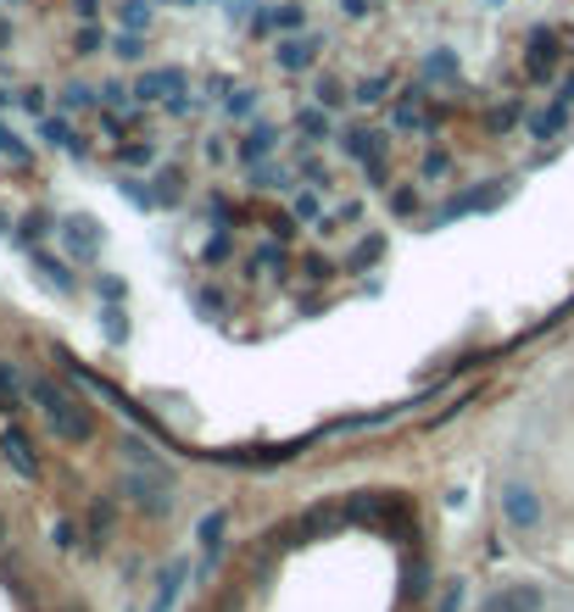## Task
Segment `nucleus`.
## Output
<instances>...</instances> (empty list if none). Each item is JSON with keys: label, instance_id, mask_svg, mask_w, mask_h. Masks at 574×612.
<instances>
[{"label": "nucleus", "instance_id": "obj_21", "mask_svg": "<svg viewBox=\"0 0 574 612\" xmlns=\"http://www.w3.org/2000/svg\"><path fill=\"white\" fill-rule=\"evenodd\" d=\"M18 407H23V374L12 363H0V412L18 418Z\"/></svg>", "mask_w": 574, "mask_h": 612}, {"label": "nucleus", "instance_id": "obj_7", "mask_svg": "<svg viewBox=\"0 0 574 612\" xmlns=\"http://www.w3.org/2000/svg\"><path fill=\"white\" fill-rule=\"evenodd\" d=\"M318 62V40H307V34H279V45H274V67L279 73H307Z\"/></svg>", "mask_w": 574, "mask_h": 612}, {"label": "nucleus", "instance_id": "obj_32", "mask_svg": "<svg viewBox=\"0 0 574 612\" xmlns=\"http://www.w3.org/2000/svg\"><path fill=\"white\" fill-rule=\"evenodd\" d=\"M468 607V585L463 579H452L446 590H441V601H435V612H463Z\"/></svg>", "mask_w": 574, "mask_h": 612}, {"label": "nucleus", "instance_id": "obj_10", "mask_svg": "<svg viewBox=\"0 0 574 612\" xmlns=\"http://www.w3.org/2000/svg\"><path fill=\"white\" fill-rule=\"evenodd\" d=\"M396 129H413V134H430L435 118L424 112V84H413V90H401V107H396Z\"/></svg>", "mask_w": 574, "mask_h": 612}, {"label": "nucleus", "instance_id": "obj_41", "mask_svg": "<svg viewBox=\"0 0 574 612\" xmlns=\"http://www.w3.org/2000/svg\"><path fill=\"white\" fill-rule=\"evenodd\" d=\"M51 546H56V552H73V546H78V535H73V523H67V518L51 523Z\"/></svg>", "mask_w": 574, "mask_h": 612}, {"label": "nucleus", "instance_id": "obj_54", "mask_svg": "<svg viewBox=\"0 0 574 612\" xmlns=\"http://www.w3.org/2000/svg\"><path fill=\"white\" fill-rule=\"evenodd\" d=\"M67 612H78V607H67Z\"/></svg>", "mask_w": 574, "mask_h": 612}, {"label": "nucleus", "instance_id": "obj_19", "mask_svg": "<svg viewBox=\"0 0 574 612\" xmlns=\"http://www.w3.org/2000/svg\"><path fill=\"white\" fill-rule=\"evenodd\" d=\"M497 596H503V607H508V612H541V607H547L541 585H503Z\"/></svg>", "mask_w": 574, "mask_h": 612}, {"label": "nucleus", "instance_id": "obj_9", "mask_svg": "<svg viewBox=\"0 0 574 612\" xmlns=\"http://www.w3.org/2000/svg\"><path fill=\"white\" fill-rule=\"evenodd\" d=\"M296 134H301L307 145H323V140H341V129H335V112H330V107H318V101H312V107H307V112L296 118Z\"/></svg>", "mask_w": 574, "mask_h": 612}, {"label": "nucleus", "instance_id": "obj_24", "mask_svg": "<svg viewBox=\"0 0 574 612\" xmlns=\"http://www.w3.org/2000/svg\"><path fill=\"white\" fill-rule=\"evenodd\" d=\"M56 96H62V107H67V112H85V107H101V90H96V84H78V78H73V84H62V90H56Z\"/></svg>", "mask_w": 574, "mask_h": 612}, {"label": "nucleus", "instance_id": "obj_8", "mask_svg": "<svg viewBox=\"0 0 574 612\" xmlns=\"http://www.w3.org/2000/svg\"><path fill=\"white\" fill-rule=\"evenodd\" d=\"M385 145H390V134H385V129H368V123H352V129H341V151H346V156H357V162H374V156H385Z\"/></svg>", "mask_w": 574, "mask_h": 612}, {"label": "nucleus", "instance_id": "obj_15", "mask_svg": "<svg viewBox=\"0 0 574 612\" xmlns=\"http://www.w3.org/2000/svg\"><path fill=\"white\" fill-rule=\"evenodd\" d=\"M563 129H569V101H558V107H547V112H536V118H530V140H541V145H547V140H558Z\"/></svg>", "mask_w": 574, "mask_h": 612}, {"label": "nucleus", "instance_id": "obj_38", "mask_svg": "<svg viewBox=\"0 0 574 612\" xmlns=\"http://www.w3.org/2000/svg\"><path fill=\"white\" fill-rule=\"evenodd\" d=\"M424 78H457V62L446 51H435V56H424Z\"/></svg>", "mask_w": 574, "mask_h": 612}, {"label": "nucleus", "instance_id": "obj_39", "mask_svg": "<svg viewBox=\"0 0 574 612\" xmlns=\"http://www.w3.org/2000/svg\"><path fill=\"white\" fill-rule=\"evenodd\" d=\"M18 107H23V112H34V118H51V112H45V90H40V84L18 90Z\"/></svg>", "mask_w": 574, "mask_h": 612}, {"label": "nucleus", "instance_id": "obj_47", "mask_svg": "<svg viewBox=\"0 0 574 612\" xmlns=\"http://www.w3.org/2000/svg\"><path fill=\"white\" fill-rule=\"evenodd\" d=\"M341 12L346 18H368V0H341Z\"/></svg>", "mask_w": 574, "mask_h": 612}, {"label": "nucleus", "instance_id": "obj_23", "mask_svg": "<svg viewBox=\"0 0 574 612\" xmlns=\"http://www.w3.org/2000/svg\"><path fill=\"white\" fill-rule=\"evenodd\" d=\"M285 268H290V251H285V245H263V251L252 256V274H257V279H274V274H285Z\"/></svg>", "mask_w": 574, "mask_h": 612}, {"label": "nucleus", "instance_id": "obj_22", "mask_svg": "<svg viewBox=\"0 0 574 612\" xmlns=\"http://www.w3.org/2000/svg\"><path fill=\"white\" fill-rule=\"evenodd\" d=\"M312 101H318V107H330V112H341V107L352 101V90H346V84H341L335 73H323V78L312 84Z\"/></svg>", "mask_w": 574, "mask_h": 612}, {"label": "nucleus", "instance_id": "obj_6", "mask_svg": "<svg viewBox=\"0 0 574 612\" xmlns=\"http://www.w3.org/2000/svg\"><path fill=\"white\" fill-rule=\"evenodd\" d=\"M56 234H62V245H67L78 262L101 256V229H96L90 218H62V223H56Z\"/></svg>", "mask_w": 574, "mask_h": 612}, {"label": "nucleus", "instance_id": "obj_25", "mask_svg": "<svg viewBox=\"0 0 574 612\" xmlns=\"http://www.w3.org/2000/svg\"><path fill=\"white\" fill-rule=\"evenodd\" d=\"M51 229H56V223H51V212H29V218H23V223L12 229V245L34 251V240H40V234H51Z\"/></svg>", "mask_w": 574, "mask_h": 612}, {"label": "nucleus", "instance_id": "obj_37", "mask_svg": "<svg viewBox=\"0 0 574 612\" xmlns=\"http://www.w3.org/2000/svg\"><path fill=\"white\" fill-rule=\"evenodd\" d=\"M363 179H368V190H385V185H390V162H385V156L363 162Z\"/></svg>", "mask_w": 574, "mask_h": 612}, {"label": "nucleus", "instance_id": "obj_49", "mask_svg": "<svg viewBox=\"0 0 574 612\" xmlns=\"http://www.w3.org/2000/svg\"><path fill=\"white\" fill-rule=\"evenodd\" d=\"M479 612H508V607H503V596H490V601H485Z\"/></svg>", "mask_w": 574, "mask_h": 612}, {"label": "nucleus", "instance_id": "obj_53", "mask_svg": "<svg viewBox=\"0 0 574 612\" xmlns=\"http://www.w3.org/2000/svg\"><path fill=\"white\" fill-rule=\"evenodd\" d=\"M185 7H196V0H185Z\"/></svg>", "mask_w": 574, "mask_h": 612}, {"label": "nucleus", "instance_id": "obj_13", "mask_svg": "<svg viewBox=\"0 0 574 612\" xmlns=\"http://www.w3.org/2000/svg\"><path fill=\"white\" fill-rule=\"evenodd\" d=\"M525 67H530V78H552V73H558V40H552V34H536Z\"/></svg>", "mask_w": 574, "mask_h": 612}, {"label": "nucleus", "instance_id": "obj_30", "mask_svg": "<svg viewBox=\"0 0 574 612\" xmlns=\"http://www.w3.org/2000/svg\"><path fill=\"white\" fill-rule=\"evenodd\" d=\"M290 212H296V223H312V229H318V218H323V201H318V190L307 185V190L296 196V207H290Z\"/></svg>", "mask_w": 574, "mask_h": 612}, {"label": "nucleus", "instance_id": "obj_31", "mask_svg": "<svg viewBox=\"0 0 574 612\" xmlns=\"http://www.w3.org/2000/svg\"><path fill=\"white\" fill-rule=\"evenodd\" d=\"M123 29H129V34L151 29V0H123Z\"/></svg>", "mask_w": 574, "mask_h": 612}, {"label": "nucleus", "instance_id": "obj_35", "mask_svg": "<svg viewBox=\"0 0 574 612\" xmlns=\"http://www.w3.org/2000/svg\"><path fill=\"white\" fill-rule=\"evenodd\" d=\"M379 256H385V234H368L357 245V256H352V268H368V262H379Z\"/></svg>", "mask_w": 574, "mask_h": 612}, {"label": "nucleus", "instance_id": "obj_1", "mask_svg": "<svg viewBox=\"0 0 574 612\" xmlns=\"http://www.w3.org/2000/svg\"><path fill=\"white\" fill-rule=\"evenodd\" d=\"M29 396L45 407V423H51L56 441H67V446H90V441H96V412L78 401L73 390H62V385H51V379H34Z\"/></svg>", "mask_w": 574, "mask_h": 612}, {"label": "nucleus", "instance_id": "obj_4", "mask_svg": "<svg viewBox=\"0 0 574 612\" xmlns=\"http://www.w3.org/2000/svg\"><path fill=\"white\" fill-rule=\"evenodd\" d=\"M0 457H7L12 468H18V479H40V457H34V441H29V434H23V423L12 418L7 429H0Z\"/></svg>", "mask_w": 574, "mask_h": 612}, {"label": "nucleus", "instance_id": "obj_26", "mask_svg": "<svg viewBox=\"0 0 574 612\" xmlns=\"http://www.w3.org/2000/svg\"><path fill=\"white\" fill-rule=\"evenodd\" d=\"M101 329H107V340H112V345H123V340H129V312H123V301H107V307H101Z\"/></svg>", "mask_w": 574, "mask_h": 612}, {"label": "nucleus", "instance_id": "obj_52", "mask_svg": "<svg viewBox=\"0 0 574 612\" xmlns=\"http://www.w3.org/2000/svg\"><path fill=\"white\" fill-rule=\"evenodd\" d=\"M0 541H7V518H0Z\"/></svg>", "mask_w": 574, "mask_h": 612}, {"label": "nucleus", "instance_id": "obj_33", "mask_svg": "<svg viewBox=\"0 0 574 612\" xmlns=\"http://www.w3.org/2000/svg\"><path fill=\"white\" fill-rule=\"evenodd\" d=\"M223 112H229V118H252V112H257V90H234V96L223 101Z\"/></svg>", "mask_w": 574, "mask_h": 612}, {"label": "nucleus", "instance_id": "obj_42", "mask_svg": "<svg viewBox=\"0 0 574 612\" xmlns=\"http://www.w3.org/2000/svg\"><path fill=\"white\" fill-rule=\"evenodd\" d=\"M118 56H123V62H140V56H145V40L123 29V34H118Z\"/></svg>", "mask_w": 574, "mask_h": 612}, {"label": "nucleus", "instance_id": "obj_14", "mask_svg": "<svg viewBox=\"0 0 574 612\" xmlns=\"http://www.w3.org/2000/svg\"><path fill=\"white\" fill-rule=\"evenodd\" d=\"M223 530H229V512H207L201 530H196V541H201V552H207V568H212L218 552H223Z\"/></svg>", "mask_w": 574, "mask_h": 612}, {"label": "nucleus", "instance_id": "obj_43", "mask_svg": "<svg viewBox=\"0 0 574 612\" xmlns=\"http://www.w3.org/2000/svg\"><path fill=\"white\" fill-rule=\"evenodd\" d=\"M123 162L129 167H151L156 162V145H123Z\"/></svg>", "mask_w": 574, "mask_h": 612}, {"label": "nucleus", "instance_id": "obj_34", "mask_svg": "<svg viewBox=\"0 0 574 612\" xmlns=\"http://www.w3.org/2000/svg\"><path fill=\"white\" fill-rule=\"evenodd\" d=\"M446 167H452V156H446V151H430V156L419 162V179H424V185H435V179H441Z\"/></svg>", "mask_w": 574, "mask_h": 612}, {"label": "nucleus", "instance_id": "obj_5", "mask_svg": "<svg viewBox=\"0 0 574 612\" xmlns=\"http://www.w3.org/2000/svg\"><path fill=\"white\" fill-rule=\"evenodd\" d=\"M185 90H190V73H185V67H151V73H140V84H134L140 101H174V96H185Z\"/></svg>", "mask_w": 574, "mask_h": 612}, {"label": "nucleus", "instance_id": "obj_16", "mask_svg": "<svg viewBox=\"0 0 574 612\" xmlns=\"http://www.w3.org/2000/svg\"><path fill=\"white\" fill-rule=\"evenodd\" d=\"M252 190H296V173L285 162H257L252 167Z\"/></svg>", "mask_w": 574, "mask_h": 612}, {"label": "nucleus", "instance_id": "obj_51", "mask_svg": "<svg viewBox=\"0 0 574 612\" xmlns=\"http://www.w3.org/2000/svg\"><path fill=\"white\" fill-rule=\"evenodd\" d=\"M7 40H12V29H7V23H0V45H7Z\"/></svg>", "mask_w": 574, "mask_h": 612}, {"label": "nucleus", "instance_id": "obj_12", "mask_svg": "<svg viewBox=\"0 0 574 612\" xmlns=\"http://www.w3.org/2000/svg\"><path fill=\"white\" fill-rule=\"evenodd\" d=\"M274 145H279V129H268V123H257L252 134H245V140L234 145V162H245V167H257L263 156H274Z\"/></svg>", "mask_w": 574, "mask_h": 612}, {"label": "nucleus", "instance_id": "obj_18", "mask_svg": "<svg viewBox=\"0 0 574 612\" xmlns=\"http://www.w3.org/2000/svg\"><path fill=\"white\" fill-rule=\"evenodd\" d=\"M29 256H34V268H40V274H45V279H51L62 296H73V290H78V279H73V268H67L62 256H45V251H29Z\"/></svg>", "mask_w": 574, "mask_h": 612}, {"label": "nucleus", "instance_id": "obj_2", "mask_svg": "<svg viewBox=\"0 0 574 612\" xmlns=\"http://www.w3.org/2000/svg\"><path fill=\"white\" fill-rule=\"evenodd\" d=\"M497 512H503L508 530H519V535H536V530H541V518H547L541 490H536L530 479H503V490H497Z\"/></svg>", "mask_w": 574, "mask_h": 612}, {"label": "nucleus", "instance_id": "obj_46", "mask_svg": "<svg viewBox=\"0 0 574 612\" xmlns=\"http://www.w3.org/2000/svg\"><path fill=\"white\" fill-rule=\"evenodd\" d=\"M201 156H207V162H223V156H229V145H223V140H207V145H201Z\"/></svg>", "mask_w": 574, "mask_h": 612}, {"label": "nucleus", "instance_id": "obj_3", "mask_svg": "<svg viewBox=\"0 0 574 612\" xmlns=\"http://www.w3.org/2000/svg\"><path fill=\"white\" fill-rule=\"evenodd\" d=\"M123 496L140 507V512H151V518H168L174 512V474H156V468H134V474H123Z\"/></svg>", "mask_w": 574, "mask_h": 612}, {"label": "nucleus", "instance_id": "obj_28", "mask_svg": "<svg viewBox=\"0 0 574 612\" xmlns=\"http://www.w3.org/2000/svg\"><path fill=\"white\" fill-rule=\"evenodd\" d=\"M0 156H12L18 167H29V162H34V151L23 145V134H18L12 123H0Z\"/></svg>", "mask_w": 574, "mask_h": 612}, {"label": "nucleus", "instance_id": "obj_27", "mask_svg": "<svg viewBox=\"0 0 574 612\" xmlns=\"http://www.w3.org/2000/svg\"><path fill=\"white\" fill-rule=\"evenodd\" d=\"M274 29H279V34H301V29H307V7H301V0H285V7H274Z\"/></svg>", "mask_w": 574, "mask_h": 612}, {"label": "nucleus", "instance_id": "obj_44", "mask_svg": "<svg viewBox=\"0 0 574 612\" xmlns=\"http://www.w3.org/2000/svg\"><path fill=\"white\" fill-rule=\"evenodd\" d=\"M96 296H101V301H123V296H129V285L107 274V279H96Z\"/></svg>", "mask_w": 574, "mask_h": 612}, {"label": "nucleus", "instance_id": "obj_11", "mask_svg": "<svg viewBox=\"0 0 574 612\" xmlns=\"http://www.w3.org/2000/svg\"><path fill=\"white\" fill-rule=\"evenodd\" d=\"M185 579H190V563H168V568H162V579H156V596H151V612H174V601H179Z\"/></svg>", "mask_w": 574, "mask_h": 612}, {"label": "nucleus", "instance_id": "obj_50", "mask_svg": "<svg viewBox=\"0 0 574 612\" xmlns=\"http://www.w3.org/2000/svg\"><path fill=\"white\" fill-rule=\"evenodd\" d=\"M12 101H18V96H12V90H0V112H7V107H12Z\"/></svg>", "mask_w": 574, "mask_h": 612}, {"label": "nucleus", "instance_id": "obj_48", "mask_svg": "<svg viewBox=\"0 0 574 612\" xmlns=\"http://www.w3.org/2000/svg\"><path fill=\"white\" fill-rule=\"evenodd\" d=\"M73 7H78V18H85V23H90V18L101 12V0H73Z\"/></svg>", "mask_w": 574, "mask_h": 612}, {"label": "nucleus", "instance_id": "obj_17", "mask_svg": "<svg viewBox=\"0 0 574 612\" xmlns=\"http://www.w3.org/2000/svg\"><path fill=\"white\" fill-rule=\"evenodd\" d=\"M390 84H396V73L379 67V73H368L363 84H352V101H357V107H379V101L390 96Z\"/></svg>", "mask_w": 574, "mask_h": 612}, {"label": "nucleus", "instance_id": "obj_40", "mask_svg": "<svg viewBox=\"0 0 574 612\" xmlns=\"http://www.w3.org/2000/svg\"><path fill=\"white\" fill-rule=\"evenodd\" d=\"M107 51V34L101 29H78V56H101Z\"/></svg>", "mask_w": 574, "mask_h": 612}, {"label": "nucleus", "instance_id": "obj_36", "mask_svg": "<svg viewBox=\"0 0 574 612\" xmlns=\"http://www.w3.org/2000/svg\"><path fill=\"white\" fill-rule=\"evenodd\" d=\"M390 212H396V218H413V212H419V190H413V185H401V190L390 196Z\"/></svg>", "mask_w": 574, "mask_h": 612}, {"label": "nucleus", "instance_id": "obj_20", "mask_svg": "<svg viewBox=\"0 0 574 612\" xmlns=\"http://www.w3.org/2000/svg\"><path fill=\"white\" fill-rule=\"evenodd\" d=\"M40 140H45L51 151H78L73 123H67V118H56V112H51V118H40Z\"/></svg>", "mask_w": 574, "mask_h": 612}, {"label": "nucleus", "instance_id": "obj_29", "mask_svg": "<svg viewBox=\"0 0 574 612\" xmlns=\"http://www.w3.org/2000/svg\"><path fill=\"white\" fill-rule=\"evenodd\" d=\"M296 173H301V179H307L312 190H330V185H335V173H330V162H318V156H301V167H296Z\"/></svg>", "mask_w": 574, "mask_h": 612}, {"label": "nucleus", "instance_id": "obj_45", "mask_svg": "<svg viewBox=\"0 0 574 612\" xmlns=\"http://www.w3.org/2000/svg\"><path fill=\"white\" fill-rule=\"evenodd\" d=\"M229 256V234H212V245H207V262H223Z\"/></svg>", "mask_w": 574, "mask_h": 612}]
</instances>
